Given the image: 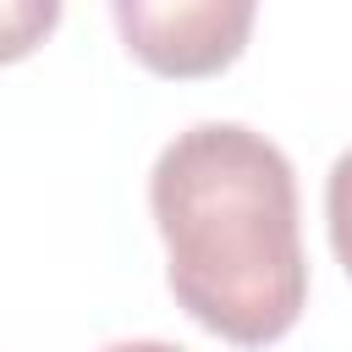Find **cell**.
Wrapping results in <instances>:
<instances>
[{
    "label": "cell",
    "instance_id": "cell-2",
    "mask_svg": "<svg viewBox=\"0 0 352 352\" xmlns=\"http://www.w3.org/2000/svg\"><path fill=\"white\" fill-rule=\"evenodd\" d=\"M110 16L126 50L160 77H209L231 66L253 33V0H116Z\"/></svg>",
    "mask_w": 352,
    "mask_h": 352
},
{
    "label": "cell",
    "instance_id": "cell-1",
    "mask_svg": "<svg viewBox=\"0 0 352 352\" xmlns=\"http://www.w3.org/2000/svg\"><path fill=\"white\" fill-rule=\"evenodd\" d=\"M176 302L236 346L280 341L308 302L292 160L242 121L176 132L148 170Z\"/></svg>",
    "mask_w": 352,
    "mask_h": 352
},
{
    "label": "cell",
    "instance_id": "cell-3",
    "mask_svg": "<svg viewBox=\"0 0 352 352\" xmlns=\"http://www.w3.org/2000/svg\"><path fill=\"white\" fill-rule=\"evenodd\" d=\"M60 22L55 0H0V60H22Z\"/></svg>",
    "mask_w": 352,
    "mask_h": 352
},
{
    "label": "cell",
    "instance_id": "cell-4",
    "mask_svg": "<svg viewBox=\"0 0 352 352\" xmlns=\"http://www.w3.org/2000/svg\"><path fill=\"white\" fill-rule=\"evenodd\" d=\"M324 220H330V248H336L341 270L352 275V148L330 165V182H324Z\"/></svg>",
    "mask_w": 352,
    "mask_h": 352
},
{
    "label": "cell",
    "instance_id": "cell-5",
    "mask_svg": "<svg viewBox=\"0 0 352 352\" xmlns=\"http://www.w3.org/2000/svg\"><path fill=\"white\" fill-rule=\"evenodd\" d=\"M99 352H187V346H170V341H110Z\"/></svg>",
    "mask_w": 352,
    "mask_h": 352
}]
</instances>
